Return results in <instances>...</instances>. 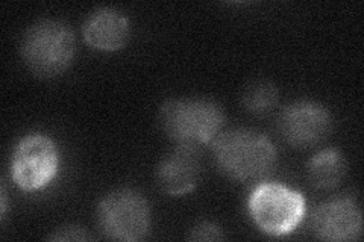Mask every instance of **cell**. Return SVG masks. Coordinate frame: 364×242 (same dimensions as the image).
Listing matches in <instances>:
<instances>
[{"label": "cell", "mask_w": 364, "mask_h": 242, "mask_svg": "<svg viewBox=\"0 0 364 242\" xmlns=\"http://www.w3.org/2000/svg\"><path fill=\"white\" fill-rule=\"evenodd\" d=\"M202 176L199 150L188 145H176L164 155L156 165V185L170 197H182L196 189Z\"/></svg>", "instance_id": "9c48e42d"}, {"label": "cell", "mask_w": 364, "mask_h": 242, "mask_svg": "<svg viewBox=\"0 0 364 242\" xmlns=\"http://www.w3.org/2000/svg\"><path fill=\"white\" fill-rule=\"evenodd\" d=\"M348 172L345 155L337 148H325L316 153L306 164V177L317 189L337 188Z\"/></svg>", "instance_id": "8fae6325"}, {"label": "cell", "mask_w": 364, "mask_h": 242, "mask_svg": "<svg viewBox=\"0 0 364 242\" xmlns=\"http://www.w3.org/2000/svg\"><path fill=\"white\" fill-rule=\"evenodd\" d=\"M82 35L91 49L105 53L119 52L129 41V20L116 8H97L87 17Z\"/></svg>", "instance_id": "30bf717a"}, {"label": "cell", "mask_w": 364, "mask_h": 242, "mask_svg": "<svg viewBox=\"0 0 364 242\" xmlns=\"http://www.w3.org/2000/svg\"><path fill=\"white\" fill-rule=\"evenodd\" d=\"M316 238L331 242L357 241L363 233V212L350 197L323 202L311 216Z\"/></svg>", "instance_id": "ba28073f"}, {"label": "cell", "mask_w": 364, "mask_h": 242, "mask_svg": "<svg viewBox=\"0 0 364 242\" xmlns=\"http://www.w3.org/2000/svg\"><path fill=\"white\" fill-rule=\"evenodd\" d=\"M97 226L112 241H143L152 227L151 204L132 188L111 191L97 204Z\"/></svg>", "instance_id": "5b68a950"}, {"label": "cell", "mask_w": 364, "mask_h": 242, "mask_svg": "<svg viewBox=\"0 0 364 242\" xmlns=\"http://www.w3.org/2000/svg\"><path fill=\"white\" fill-rule=\"evenodd\" d=\"M219 171L234 182H259L278 163L277 148L264 133L235 128L222 132L211 144Z\"/></svg>", "instance_id": "6da1fadb"}, {"label": "cell", "mask_w": 364, "mask_h": 242, "mask_svg": "<svg viewBox=\"0 0 364 242\" xmlns=\"http://www.w3.org/2000/svg\"><path fill=\"white\" fill-rule=\"evenodd\" d=\"M20 55L28 70L37 77L61 76L75 61V33L64 21L40 20L23 35Z\"/></svg>", "instance_id": "3957f363"}, {"label": "cell", "mask_w": 364, "mask_h": 242, "mask_svg": "<svg viewBox=\"0 0 364 242\" xmlns=\"http://www.w3.org/2000/svg\"><path fill=\"white\" fill-rule=\"evenodd\" d=\"M6 214V188L2 185V216Z\"/></svg>", "instance_id": "9a60e30c"}, {"label": "cell", "mask_w": 364, "mask_h": 242, "mask_svg": "<svg viewBox=\"0 0 364 242\" xmlns=\"http://www.w3.org/2000/svg\"><path fill=\"white\" fill-rule=\"evenodd\" d=\"M158 123L168 140L198 148L223 132L225 112L210 99H170L159 108Z\"/></svg>", "instance_id": "7a4b0ae2"}, {"label": "cell", "mask_w": 364, "mask_h": 242, "mask_svg": "<svg viewBox=\"0 0 364 242\" xmlns=\"http://www.w3.org/2000/svg\"><path fill=\"white\" fill-rule=\"evenodd\" d=\"M49 241H90L93 239L85 229L79 226H64L48 236Z\"/></svg>", "instance_id": "5bb4252c"}, {"label": "cell", "mask_w": 364, "mask_h": 242, "mask_svg": "<svg viewBox=\"0 0 364 242\" xmlns=\"http://www.w3.org/2000/svg\"><path fill=\"white\" fill-rule=\"evenodd\" d=\"M60 150L50 136L31 133L17 143L11 158V176L25 192L46 188L60 170Z\"/></svg>", "instance_id": "8992f818"}, {"label": "cell", "mask_w": 364, "mask_h": 242, "mask_svg": "<svg viewBox=\"0 0 364 242\" xmlns=\"http://www.w3.org/2000/svg\"><path fill=\"white\" fill-rule=\"evenodd\" d=\"M242 103L249 114L257 115V117L267 115L278 106L279 89L270 80H254L243 89Z\"/></svg>", "instance_id": "7c38bea8"}, {"label": "cell", "mask_w": 364, "mask_h": 242, "mask_svg": "<svg viewBox=\"0 0 364 242\" xmlns=\"http://www.w3.org/2000/svg\"><path fill=\"white\" fill-rule=\"evenodd\" d=\"M278 129L289 145L310 148L323 143L331 133L333 115L322 103L298 100L281 111Z\"/></svg>", "instance_id": "52a82bcc"}, {"label": "cell", "mask_w": 364, "mask_h": 242, "mask_svg": "<svg viewBox=\"0 0 364 242\" xmlns=\"http://www.w3.org/2000/svg\"><path fill=\"white\" fill-rule=\"evenodd\" d=\"M247 211L255 226L269 236H287L302 223L306 212L304 194L281 183L264 182L250 192Z\"/></svg>", "instance_id": "277c9868"}, {"label": "cell", "mask_w": 364, "mask_h": 242, "mask_svg": "<svg viewBox=\"0 0 364 242\" xmlns=\"http://www.w3.org/2000/svg\"><path fill=\"white\" fill-rule=\"evenodd\" d=\"M190 241H223L225 233L219 224H215L213 221H200L196 226H193L190 233H188Z\"/></svg>", "instance_id": "4fadbf2b"}]
</instances>
